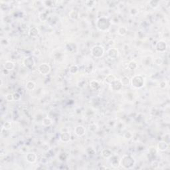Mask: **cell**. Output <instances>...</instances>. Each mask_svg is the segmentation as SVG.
Returning a JSON list of instances; mask_svg holds the SVG:
<instances>
[{"instance_id": "6da1fadb", "label": "cell", "mask_w": 170, "mask_h": 170, "mask_svg": "<svg viewBox=\"0 0 170 170\" xmlns=\"http://www.w3.org/2000/svg\"><path fill=\"white\" fill-rule=\"evenodd\" d=\"M112 22L106 17H100L96 21V27L101 31H106L111 26Z\"/></svg>"}, {"instance_id": "7a4b0ae2", "label": "cell", "mask_w": 170, "mask_h": 170, "mask_svg": "<svg viewBox=\"0 0 170 170\" xmlns=\"http://www.w3.org/2000/svg\"><path fill=\"white\" fill-rule=\"evenodd\" d=\"M120 165L125 169H131L135 165V161L132 156L125 155L120 161Z\"/></svg>"}, {"instance_id": "3957f363", "label": "cell", "mask_w": 170, "mask_h": 170, "mask_svg": "<svg viewBox=\"0 0 170 170\" xmlns=\"http://www.w3.org/2000/svg\"><path fill=\"white\" fill-rule=\"evenodd\" d=\"M130 83L133 87L140 88L144 85V79L141 75H135L130 80Z\"/></svg>"}, {"instance_id": "277c9868", "label": "cell", "mask_w": 170, "mask_h": 170, "mask_svg": "<svg viewBox=\"0 0 170 170\" xmlns=\"http://www.w3.org/2000/svg\"><path fill=\"white\" fill-rule=\"evenodd\" d=\"M91 55L95 58H101L103 57L104 55V49L103 47H102L100 45H95L94 47H92L91 50Z\"/></svg>"}, {"instance_id": "5b68a950", "label": "cell", "mask_w": 170, "mask_h": 170, "mask_svg": "<svg viewBox=\"0 0 170 170\" xmlns=\"http://www.w3.org/2000/svg\"><path fill=\"white\" fill-rule=\"evenodd\" d=\"M39 72L43 75H47L51 72V67L47 63H41L38 67Z\"/></svg>"}, {"instance_id": "8992f818", "label": "cell", "mask_w": 170, "mask_h": 170, "mask_svg": "<svg viewBox=\"0 0 170 170\" xmlns=\"http://www.w3.org/2000/svg\"><path fill=\"white\" fill-rule=\"evenodd\" d=\"M122 86L123 85L122 84L120 80H118V79H116L115 81L110 85V88L113 91H118L120 90H121Z\"/></svg>"}, {"instance_id": "52a82bcc", "label": "cell", "mask_w": 170, "mask_h": 170, "mask_svg": "<svg viewBox=\"0 0 170 170\" xmlns=\"http://www.w3.org/2000/svg\"><path fill=\"white\" fill-rule=\"evenodd\" d=\"M23 65L27 69H31L35 65L34 59L32 57H27L25 58L23 61Z\"/></svg>"}, {"instance_id": "ba28073f", "label": "cell", "mask_w": 170, "mask_h": 170, "mask_svg": "<svg viewBox=\"0 0 170 170\" xmlns=\"http://www.w3.org/2000/svg\"><path fill=\"white\" fill-rule=\"evenodd\" d=\"M118 55H119V52L116 48H110L107 51L108 57L111 59H117Z\"/></svg>"}, {"instance_id": "9c48e42d", "label": "cell", "mask_w": 170, "mask_h": 170, "mask_svg": "<svg viewBox=\"0 0 170 170\" xmlns=\"http://www.w3.org/2000/svg\"><path fill=\"white\" fill-rule=\"evenodd\" d=\"M156 49L157 51L160 52V53H163L164 51H166L167 49V44L166 42L164 41H160L157 42L156 46Z\"/></svg>"}, {"instance_id": "30bf717a", "label": "cell", "mask_w": 170, "mask_h": 170, "mask_svg": "<svg viewBox=\"0 0 170 170\" xmlns=\"http://www.w3.org/2000/svg\"><path fill=\"white\" fill-rule=\"evenodd\" d=\"M85 132H86V130H85V128L83 126H77V127L75 128V134L77 135V136L81 137V136H83L85 135Z\"/></svg>"}, {"instance_id": "8fae6325", "label": "cell", "mask_w": 170, "mask_h": 170, "mask_svg": "<svg viewBox=\"0 0 170 170\" xmlns=\"http://www.w3.org/2000/svg\"><path fill=\"white\" fill-rule=\"evenodd\" d=\"M27 161L29 163L33 164L37 161V155L33 152H30L27 154Z\"/></svg>"}, {"instance_id": "7c38bea8", "label": "cell", "mask_w": 170, "mask_h": 170, "mask_svg": "<svg viewBox=\"0 0 170 170\" xmlns=\"http://www.w3.org/2000/svg\"><path fill=\"white\" fill-rule=\"evenodd\" d=\"M60 140L63 142H68L71 140V134L68 132H63L60 135Z\"/></svg>"}, {"instance_id": "4fadbf2b", "label": "cell", "mask_w": 170, "mask_h": 170, "mask_svg": "<svg viewBox=\"0 0 170 170\" xmlns=\"http://www.w3.org/2000/svg\"><path fill=\"white\" fill-rule=\"evenodd\" d=\"M39 34V30L37 27H33L32 28H31L29 31V35L31 37H36Z\"/></svg>"}, {"instance_id": "5bb4252c", "label": "cell", "mask_w": 170, "mask_h": 170, "mask_svg": "<svg viewBox=\"0 0 170 170\" xmlns=\"http://www.w3.org/2000/svg\"><path fill=\"white\" fill-rule=\"evenodd\" d=\"M168 144L166 142L162 141L160 142L158 144V149L160 150V152H165L168 148Z\"/></svg>"}, {"instance_id": "9a60e30c", "label": "cell", "mask_w": 170, "mask_h": 170, "mask_svg": "<svg viewBox=\"0 0 170 170\" xmlns=\"http://www.w3.org/2000/svg\"><path fill=\"white\" fill-rule=\"evenodd\" d=\"M3 66H4V68L5 70L9 71L14 69L15 64L13 62H11V61H6L4 63Z\"/></svg>"}, {"instance_id": "2e32d148", "label": "cell", "mask_w": 170, "mask_h": 170, "mask_svg": "<svg viewBox=\"0 0 170 170\" xmlns=\"http://www.w3.org/2000/svg\"><path fill=\"white\" fill-rule=\"evenodd\" d=\"M35 88V83L32 81H29L26 83V88L27 90L31 91L33 90Z\"/></svg>"}, {"instance_id": "e0dca14e", "label": "cell", "mask_w": 170, "mask_h": 170, "mask_svg": "<svg viewBox=\"0 0 170 170\" xmlns=\"http://www.w3.org/2000/svg\"><path fill=\"white\" fill-rule=\"evenodd\" d=\"M102 156L104 158H109L112 156V152L108 149H104L101 152Z\"/></svg>"}, {"instance_id": "ac0fdd59", "label": "cell", "mask_w": 170, "mask_h": 170, "mask_svg": "<svg viewBox=\"0 0 170 170\" xmlns=\"http://www.w3.org/2000/svg\"><path fill=\"white\" fill-rule=\"evenodd\" d=\"M69 17L72 19H77L79 17V11L77 10H71L69 13Z\"/></svg>"}, {"instance_id": "d6986e66", "label": "cell", "mask_w": 170, "mask_h": 170, "mask_svg": "<svg viewBox=\"0 0 170 170\" xmlns=\"http://www.w3.org/2000/svg\"><path fill=\"white\" fill-rule=\"evenodd\" d=\"M90 86L92 89L97 90L100 87V83L96 80H92L90 82Z\"/></svg>"}, {"instance_id": "ffe728a7", "label": "cell", "mask_w": 170, "mask_h": 170, "mask_svg": "<svg viewBox=\"0 0 170 170\" xmlns=\"http://www.w3.org/2000/svg\"><path fill=\"white\" fill-rule=\"evenodd\" d=\"M116 79V77L114 75H108L107 77H106L105 81L108 85H110L112 82L115 81Z\"/></svg>"}, {"instance_id": "44dd1931", "label": "cell", "mask_w": 170, "mask_h": 170, "mask_svg": "<svg viewBox=\"0 0 170 170\" xmlns=\"http://www.w3.org/2000/svg\"><path fill=\"white\" fill-rule=\"evenodd\" d=\"M120 81H121L122 84L124 86H128V85H130V79L127 77V76H123L122 77L121 79H120Z\"/></svg>"}, {"instance_id": "7402d4cb", "label": "cell", "mask_w": 170, "mask_h": 170, "mask_svg": "<svg viewBox=\"0 0 170 170\" xmlns=\"http://www.w3.org/2000/svg\"><path fill=\"white\" fill-rule=\"evenodd\" d=\"M128 32V29L126 27H120L118 29V33L121 35V36H124L126 35Z\"/></svg>"}, {"instance_id": "603a6c76", "label": "cell", "mask_w": 170, "mask_h": 170, "mask_svg": "<svg viewBox=\"0 0 170 170\" xmlns=\"http://www.w3.org/2000/svg\"><path fill=\"white\" fill-rule=\"evenodd\" d=\"M53 124V121L50 118L46 117L42 119V124L45 126H50Z\"/></svg>"}, {"instance_id": "cb8c5ba5", "label": "cell", "mask_w": 170, "mask_h": 170, "mask_svg": "<svg viewBox=\"0 0 170 170\" xmlns=\"http://www.w3.org/2000/svg\"><path fill=\"white\" fill-rule=\"evenodd\" d=\"M128 67L130 70H136L138 68V64L134 61H132L128 63Z\"/></svg>"}, {"instance_id": "d4e9b609", "label": "cell", "mask_w": 170, "mask_h": 170, "mask_svg": "<svg viewBox=\"0 0 170 170\" xmlns=\"http://www.w3.org/2000/svg\"><path fill=\"white\" fill-rule=\"evenodd\" d=\"M39 18L41 21H45L47 19V14L45 12H41L39 15Z\"/></svg>"}, {"instance_id": "484cf974", "label": "cell", "mask_w": 170, "mask_h": 170, "mask_svg": "<svg viewBox=\"0 0 170 170\" xmlns=\"http://www.w3.org/2000/svg\"><path fill=\"white\" fill-rule=\"evenodd\" d=\"M42 3H44L46 6L49 7H53L55 6V1H42Z\"/></svg>"}, {"instance_id": "4316f807", "label": "cell", "mask_w": 170, "mask_h": 170, "mask_svg": "<svg viewBox=\"0 0 170 170\" xmlns=\"http://www.w3.org/2000/svg\"><path fill=\"white\" fill-rule=\"evenodd\" d=\"M69 71L71 74H76L79 71V67L77 65H73V66H71L70 69H69Z\"/></svg>"}, {"instance_id": "83f0119b", "label": "cell", "mask_w": 170, "mask_h": 170, "mask_svg": "<svg viewBox=\"0 0 170 170\" xmlns=\"http://www.w3.org/2000/svg\"><path fill=\"white\" fill-rule=\"evenodd\" d=\"M149 5L152 8H156L159 5V1H150L149 2Z\"/></svg>"}, {"instance_id": "f1b7e54d", "label": "cell", "mask_w": 170, "mask_h": 170, "mask_svg": "<svg viewBox=\"0 0 170 170\" xmlns=\"http://www.w3.org/2000/svg\"><path fill=\"white\" fill-rule=\"evenodd\" d=\"M3 128L5 130H9L11 128V124L9 122H5V124L3 126Z\"/></svg>"}, {"instance_id": "f546056e", "label": "cell", "mask_w": 170, "mask_h": 170, "mask_svg": "<svg viewBox=\"0 0 170 170\" xmlns=\"http://www.w3.org/2000/svg\"><path fill=\"white\" fill-rule=\"evenodd\" d=\"M132 136H133V135H132V134L130 132H126L124 134V137L126 138V139H128V140L131 139L132 138Z\"/></svg>"}, {"instance_id": "4dcf8cb0", "label": "cell", "mask_w": 170, "mask_h": 170, "mask_svg": "<svg viewBox=\"0 0 170 170\" xmlns=\"http://www.w3.org/2000/svg\"><path fill=\"white\" fill-rule=\"evenodd\" d=\"M5 100L8 102L12 101L13 100V94H7L6 96H5Z\"/></svg>"}, {"instance_id": "1f68e13d", "label": "cell", "mask_w": 170, "mask_h": 170, "mask_svg": "<svg viewBox=\"0 0 170 170\" xmlns=\"http://www.w3.org/2000/svg\"><path fill=\"white\" fill-rule=\"evenodd\" d=\"M112 165L114 168H118L120 166V162H118L117 160H113L112 162Z\"/></svg>"}, {"instance_id": "d6a6232c", "label": "cell", "mask_w": 170, "mask_h": 170, "mask_svg": "<svg viewBox=\"0 0 170 170\" xmlns=\"http://www.w3.org/2000/svg\"><path fill=\"white\" fill-rule=\"evenodd\" d=\"M13 100H14L17 101V100H19L21 98L20 94L19 93H17V92H15L14 94H13Z\"/></svg>"}, {"instance_id": "836d02e7", "label": "cell", "mask_w": 170, "mask_h": 170, "mask_svg": "<svg viewBox=\"0 0 170 170\" xmlns=\"http://www.w3.org/2000/svg\"><path fill=\"white\" fill-rule=\"evenodd\" d=\"M151 166H152V168L154 169H157L158 168V166H159V163L157 161H154L152 162V163L151 164Z\"/></svg>"}, {"instance_id": "e575fe53", "label": "cell", "mask_w": 170, "mask_h": 170, "mask_svg": "<svg viewBox=\"0 0 170 170\" xmlns=\"http://www.w3.org/2000/svg\"><path fill=\"white\" fill-rule=\"evenodd\" d=\"M167 86V83L166 81H162L161 83H160V87L162 89H164Z\"/></svg>"}, {"instance_id": "d590c367", "label": "cell", "mask_w": 170, "mask_h": 170, "mask_svg": "<svg viewBox=\"0 0 170 170\" xmlns=\"http://www.w3.org/2000/svg\"><path fill=\"white\" fill-rule=\"evenodd\" d=\"M85 3L87 6L92 7V5H94V3H95V1H86L85 2Z\"/></svg>"}, {"instance_id": "8d00e7d4", "label": "cell", "mask_w": 170, "mask_h": 170, "mask_svg": "<svg viewBox=\"0 0 170 170\" xmlns=\"http://www.w3.org/2000/svg\"><path fill=\"white\" fill-rule=\"evenodd\" d=\"M154 62H155V63L157 64V65H161V64L163 63V60H162L161 58H157V59H156L154 60Z\"/></svg>"}, {"instance_id": "74e56055", "label": "cell", "mask_w": 170, "mask_h": 170, "mask_svg": "<svg viewBox=\"0 0 170 170\" xmlns=\"http://www.w3.org/2000/svg\"><path fill=\"white\" fill-rule=\"evenodd\" d=\"M33 53H34V55H35V56H39V55H41V52L39 49H35L34 51V52H33Z\"/></svg>"}, {"instance_id": "f35d334b", "label": "cell", "mask_w": 170, "mask_h": 170, "mask_svg": "<svg viewBox=\"0 0 170 170\" xmlns=\"http://www.w3.org/2000/svg\"><path fill=\"white\" fill-rule=\"evenodd\" d=\"M100 169H105V170H106V169H108V168H107V167H104V166H102V167H100Z\"/></svg>"}]
</instances>
